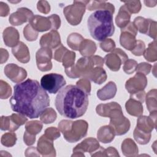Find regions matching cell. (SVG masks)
I'll return each mask as SVG.
<instances>
[{"label":"cell","mask_w":157,"mask_h":157,"mask_svg":"<svg viewBox=\"0 0 157 157\" xmlns=\"http://www.w3.org/2000/svg\"><path fill=\"white\" fill-rule=\"evenodd\" d=\"M10 12V8L9 6L3 2H0V16L6 17L9 15Z\"/></svg>","instance_id":"obj_59"},{"label":"cell","mask_w":157,"mask_h":157,"mask_svg":"<svg viewBox=\"0 0 157 157\" xmlns=\"http://www.w3.org/2000/svg\"><path fill=\"white\" fill-rule=\"evenodd\" d=\"M33 16V12L30 9L26 7H20L10 15L9 21L13 26H19L28 21H29Z\"/></svg>","instance_id":"obj_15"},{"label":"cell","mask_w":157,"mask_h":157,"mask_svg":"<svg viewBox=\"0 0 157 157\" xmlns=\"http://www.w3.org/2000/svg\"><path fill=\"white\" fill-rule=\"evenodd\" d=\"M121 149L126 156H136L139 152V148L136 142L130 138L125 139L121 143Z\"/></svg>","instance_id":"obj_27"},{"label":"cell","mask_w":157,"mask_h":157,"mask_svg":"<svg viewBox=\"0 0 157 157\" xmlns=\"http://www.w3.org/2000/svg\"><path fill=\"white\" fill-rule=\"evenodd\" d=\"M115 136V134L114 130L109 124L101 126L97 132V138L98 140L104 144L112 142Z\"/></svg>","instance_id":"obj_24"},{"label":"cell","mask_w":157,"mask_h":157,"mask_svg":"<svg viewBox=\"0 0 157 157\" xmlns=\"http://www.w3.org/2000/svg\"><path fill=\"white\" fill-rule=\"evenodd\" d=\"M99 47L103 51L110 52L115 48V43L111 39H106L99 44Z\"/></svg>","instance_id":"obj_47"},{"label":"cell","mask_w":157,"mask_h":157,"mask_svg":"<svg viewBox=\"0 0 157 157\" xmlns=\"http://www.w3.org/2000/svg\"><path fill=\"white\" fill-rule=\"evenodd\" d=\"M157 47L156 40H154L150 42L147 48H146L143 53L144 56L146 60L149 62H155L157 60Z\"/></svg>","instance_id":"obj_33"},{"label":"cell","mask_w":157,"mask_h":157,"mask_svg":"<svg viewBox=\"0 0 157 157\" xmlns=\"http://www.w3.org/2000/svg\"><path fill=\"white\" fill-rule=\"evenodd\" d=\"M125 108L127 112L134 117H140L144 111L142 103L131 98L126 102Z\"/></svg>","instance_id":"obj_26"},{"label":"cell","mask_w":157,"mask_h":157,"mask_svg":"<svg viewBox=\"0 0 157 157\" xmlns=\"http://www.w3.org/2000/svg\"><path fill=\"white\" fill-rule=\"evenodd\" d=\"M12 53L16 59L22 63H27L30 60V53L27 45L20 42L12 49Z\"/></svg>","instance_id":"obj_21"},{"label":"cell","mask_w":157,"mask_h":157,"mask_svg":"<svg viewBox=\"0 0 157 157\" xmlns=\"http://www.w3.org/2000/svg\"><path fill=\"white\" fill-rule=\"evenodd\" d=\"M96 49L97 46L94 42L90 39H84L80 45L78 50L83 56L90 57L94 54Z\"/></svg>","instance_id":"obj_30"},{"label":"cell","mask_w":157,"mask_h":157,"mask_svg":"<svg viewBox=\"0 0 157 157\" xmlns=\"http://www.w3.org/2000/svg\"><path fill=\"white\" fill-rule=\"evenodd\" d=\"M40 120L44 124L53 123L57 117L55 110L51 107L46 108L40 115Z\"/></svg>","instance_id":"obj_35"},{"label":"cell","mask_w":157,"mask_h":157,"mask_svg":"<svg viewBox=\"0 0 157 157\" xmlns=\"http://www.w3.org/2000/svg\"><path fill=\"white\" fill-rule=\"evenodd\" d=\"M131 13L128 11L124 5L120 7L115 18V23L121 29L124 28L129 22Z\"/></svg>","instance_id":"obj_29"},{"label":"cell","mask_w":157,"mask_h":157,"mask_svg":"<svg viewBox=\"0 0 157 157\" xmlns=\"http://www.w3.org/2000/svg\"><path fill=\"white\" fill-rule=\"evenodd\" d=\"M157 110L150 112L149 116L140 115L137 120V129L148 133H151L153 129L156 128Z\"/></svg>","instance_id":"obj_14"},{"label":"cell","mask_w":157,"mask_h":157,"mask_svg":"<svg viewBox=\"0 0 157 157\" xmlns=\"http://www.w3.org/2000/svg\"><path fill=\"white\" fill-rule=\"evenodd\" d=\"M156 89H152L150 90L145 95L146 105L148 110L150 112L155 111L157 109V101H156Z\"/></svg>","instance_id":"obj_32"},{"label":"cell","mask_w":157,"mask_h":157,"mask_svg":"<svg viewBox=\"0 0 157 157\" xmlns=\"http://www.w3.org/2000/svg\"><path fill=\"white\" fill-rule=\"evenodd\" d=\"M145 95H146V93H145V91L142 90V91H140L137 93L130 94V98L134 99L136 100H137V101H140V102L143 103L145 101Z\"/></svg>","instance_id":"obj_57"},{"label":"cell","mask_w":157,"mask_h":157,"mask_svg":"<svg viewBox=\"0 0 157 157\" xmlns=\"http://www.w3.org/2000/svg\"><path fill=\"white\" fill-rule=\"evenodd\" d=\"M52 23V29L57 30L61 26V19L57 14H52L48 16Z\"/></svg>","instance_id":"obj_54"},{"label":"cell","mask_w":157,"mask_h":157,"mask_svg":"<svg viewBox=\"0 0 157 157\" xmlns=\"http://www.w3.org/2000/svg\"><path fill=\"white\" fill-rule=\"evenodd\" d=\"M84 40L83 37L77 33H72L67 37V44L68 46L74 50H78L82 42Z\"/></svg>","instance_id":"obj_31"},{"label":"cell","mask_w":157,"mask_h":157,"mask_svg":"<svg viewBox=\"0 0 157 157\" xmlns=\"http://www.w3.org/2000/svg\"><path fill=\"white\" fill-rule=\"evenodd\" d=\"M156 21L150 19V26L148 31L147 35H148L151 38L153 39L154 40L156 39V36H157V29H156Z\"/></svg>","instance_id":"obj_53"},{"label":"cell","mask_w":157,"mask_h":157,"mask_svg":"<svg viewBox=\"0 0 157 157\" xmlns=\"http://www.w3.org/2000/svg\"><path fill=\"white\" fill-rule=\"evenodd\" d=\"M145 50V44L141 40H137L136 44L134 48L131 50V53L135 56H142Z\"/></svg>","instance_id":"obj_48"},{"label":"cell","mask_w":157,"mask_h":157,"mask_svg":"<svg viewBox=\"0 0 157 157\" xmlns=\"http://www.w3.org/2000/svg\"><path fill=\"white\" fill-rule=\"evenodd\" d=\"M37 10L44 14H47L50 11V6L47 1H39L37 3Z\"/></svg>","instance_id":"obj_51"},{"label":"cell","mask_w":157,"mask_h":157,"mask_svg":"<svg viewBox=\"0 0 157 157\" xmlns=\"http://www.w3.org/2000/svg\"><path fill=\"white\" fill-rule=\"evenodd\" d=\"M25 155L26 157L29 156H40V153H39L37 148L34 147H28L26 150Z\"/></svg>","instance_id":"obj_58"},{"label":"cell","mask_w":157,"mask_h":157,"mask_svg":"<svg viewBox=\"0 0 157 157\" xmlns=\"http://www.w3.org/2000/svg\"><path fill=\"white\" fill-rule=\"evenodd\" d=\"M117 88L115 82H109L104 86L97 91V96L101 101H106L113 98L117 93Z\"/></svg>","instance_id":"obj_22"},{"label":"cell","mask_w":157,"mask_h":157,"mask_svg":"<svg viewBox=\"0 0 157 157\" xmlns=\"http://www.w3.org/2000/svg\"><path fill=\"white\" fill-rule=\"evenodd\" d=\"M136 36L130 31L121 29L120 36V43L121 45L125 49L131 51L136 44Z\"/></svg>","instance_id":"obj_23"},{"label":"cell","mask_w":157,"mask_h":157,"mask_svg":"<svg viewBox=\"0 0 157 157\" xmlns=\"http://www.w3.org/2000/svg\"><path fill=\"white\" fill-rule=\"evenodd\" d=\"M144 2L147 7H155L157 4L156 1H144Z\"/></svg>","instance_id":"obj_61"},{"label":"cell","mask_w":157,"mask_h":157,"mask_svg":"<svg viewBox=\"0 0 157 157\" xmlns=\"http://www.w3.org/2000/svg\"><path fill=\"white\" fill-rule=\"evenodd\" d=\"M44 135L47 138L53 141L54 140H56V139L59 137L61 136V134L59 129L53 126H51V127L47 128L45 130Z\"/></svg>","instance_id":"obj_45"},{"label":"cell","mask_w":157,"mask_h":157,"mask_svg":"<svg viewBox=\"0 0 157 157\" xmlns=\"http://www.w3.org/2000/svg\"><path fill=\"white\" fill-rule=\"evenodd\" d=\"M137 63L136 60L132 59H127L123 65V71L127 74H131L136 71Z\"/></svg>","instance_id":"obj_44"},{"label":"cell","mask_w":157,"mask_h":157,"mask_svg":"<svg viewBox=\"0 0 157 157\" xmlns=\"http://www.w3.org/2000/svg\"><path fill=\"white\" fill-rule=\"evenodd\" d=\"M76 85L83 90L88 95L91 92V83L90 80L86 78H81L76 82Z\"/></svg>","instance_id":"obj_46"},{"label":"cell","mask_w":157,"mask_h":157,"mask_svg":"<svg viewBox=\"0 0 157 157\" xmlns=\"http://www.w3.org/2000/svg\"><path fill=\"white\" fill-rule=\"evenodd\" d=\"M0 57H1V64H3L6 63L8 58H9V52H7V50L1 48L0 49Z\"/></svg>","instance_id":"obj_60"},{"label":"cell","mask_w":157,"mask_h":157,"mask_svg":"<svg viewBox=\"0 0 157 157\" xmlns=\"http://www.w3.org/2000/svg\"><path fill=\"white\" fill-rule=\"evenodd\" d=\"M23 141L26 145H32L36 141V136L31 134L25 131L23 134Z\"/></svg>","instance_id":"obj_55"},{"label":"cell","mask_w":157,"mask_h":157,"mask_svg":"<svg viewBox=\"0 0 157 157\" xmlns=\"http://www.w3.org/2000/svg\"><path fill=\"white\" fill-rule=\"evenodd\" d=\"M12 94V88L8 83L1 80H0V98L6 99L10 97Z\"/></svg>","instance_id":"obj_43"},{"label":"cell","mask_w":157,"mask_h":157,"mask_svg":"<svg viewBox=\"0 0 157 157\" xmlns=\"http://www.w3.org/2000/svg\"><path fill=\"white\" fill-rule=\"evenodd\" d=\"M9 102L12 110L33 119L38 118L50 105V98L39 82L28 78L13 86Z\"/></svg>","instance_id":"obj_1"},{"label":"cell","mask_w":157,"mask_h":157,"mask_svg":"<svg viewBox=\"0 0 157 157\" xmlns=\"http://www.w3.org/2000/svg\"><path fill=\"white\" fill-rule=\"evenodd\" d=\"M2 37L5 45L9 47L13 48L20 42L19 33L17 29L12 26L7 27L3 31Z\"/></svg>","instance_id":"obj_20"},{"label":"cell","mask_w":157,"mask_h":157,"mask_svg":"<svg viewBox=\"0 0 157 157\" xmlns=\"http://www.w3.org/2000/svg\"><path fill=\"white\" fill-rule=\"evenodd\" d=\"M39 44L41 47L50 48H55L62 44L59 33L57 30L53 29L42 35L40 37Z\"/></svg>","instance_id":"obj_17"},{"label":"cell","mask_w":157,"mask_h":157,"mask_svg":"<svg viewBox=\"0 0 157 157\" xmlns=\"http://www.w3.org/2000/svg\"><path fill=\"white\" fill-rule=\"evenodd\" d=\"M75 53L73 51H67L64 53L63 56L61 63L63 66L66 68H69L72 67L75 63Z\"/></svg>","instance_id":"obj_40"},{"label":"cell","mask_w":157,"mask_h":157,"mask_svg":"<svg viewBox=\"0 0 157 157\" xmlns=\"http://www.w3.org/2000/svg\"><path fill=\"white\" fill-rule=\"evenodd\" d=\"M123 2L131 13H139L141 9L142 5L140 1H126Z\"/></svg>","instance_id":"obj_42"},{"label":"cell","mask_w":157,"mask_h":157,"mask_svg":"<svg viewBox=\"0 0 157 157\" xmlns=\"http://www.w3.org/2000/svg\"><path fill=\"white\" fill-rule=\"evenodd\" d=\"M147 85L146 76L139 72H137L132 77L129 78L125 83V88L131 94L140 91L144 90Z\"/></svg>","instance_id":"obj_12"},{"label":"cell","mask_w":157,"mask_h":157,"mask_svg":"<svg viewBox=\"0 0 157 157\" xmlns=\"http://www.w3.org/2000/svg\"><path fill=\"white\" fill-rule=\"evenodd\" d=\"M127 59H128V55L120 48H115L110 53L107 54L104 58L106 66L114 72L119 71L121 65Z\"/></svg>","instance_id":"obj_8"},{"label":"cell","mask_w":157,"mask_h":157,"mask_svg":"<svg viewBox=\"0 0 157 157\" xmlns=\"http://www.w3.org/2000/svg\"><path fill=\"white\" fill-rule=\"evenodd\" d=\"M17 126L12 120L10 116H1L0 120V128L2 131H9L14 132L18 129Z\"/></svg>","instance_id":"obj_36"},{"label":"cell","mask_w":157,"mask_h":157,"mask_svg":"<svg viewBox=\"0 0 157 157\" xmlns=\"http://www.w3.org/2000/svg\"><path fill=\"white\" fill-rule=\"evenodd\" d=\"M151 67L152 66L150 64L146 62H142L137 64L136 71L137 72L142 73L146 75L150 73Z\"/></svg>","instance_id":"obj_50"},{"label":"cell","mask_w":157,"mask_h":157,"mask_svg":"<svg viewBox=\"0 0 157 157\" xmlns=\"http://www.w3.org/2000/svg\"><path fill=\"white\" fill-rule=\"evenodd\" d=\"M109 125L114 130L115 136H121L129 130L131 123L129 119L125 117L122 112L110 118Z\"/></svg>","instance_id":"obj_11"},{"label":"cell","mask_w":157,"mask_h":157,"mask_svg":"<svg viewBox=\"0 0 157 157\" xmlns=\"http://www.w3.org/2000/svg\"><path fill=\"white\" fill-rule=\"evenodd\" d=\"M4 72L7 77L16 83L21 82L27 77L26 71L13 63L7 64L4 67Z\"/></svg>","instance_id":"obj_13"},{"label":"cell","mask_w":157,"mask_h":157,"mask_svg":"<svg viewBox=\"0 0 157 157\" xmlns=\"http://www.w3.org/2000/svg\"><path fill=\"white\" fill-rule=\"evenodd\" d=\"M93 56L82 57L78 59L72 67L65 69V73L71 78H86L90 71L94 67H97ZM99 67V66H98Z\"/></svg>","instance_id":"obj_5"},{"label":"cell","mask_w":157,"mask_h":157,"mask_svg":"<svg viewBox=\"0 0 157 157\" xmlns=\"http://www.w3.org/2000/svg\"><path fill=\"white\" fill-rule=\"evenodd\" d=\"M23 35L27 40L34 41L38 37V32L28 24L23 28Z\"/></svg>","instance_id":"obj_41"},{"label":"cell","mask_w":157,"mask_h":157,"mask_svg":"<svg viewBox=\"0 0 157 157\" xmlns=\"http://www.w3.org/2000/svg\"><path fill=\"white\" fill-rule=\"evenodd\" d=\"M102 156H120L117 149L113 147H109L106 149L103 150Z\"/></svg>","instance_id":"obj_56"},{"label":"cell","mask_w":157,"mask_h":157,"mask_svg":"<svg viewBox=\"0 0 157 157\" xmlns=\"http://www.w3.org/2000/svg\"><path fill=\"white\" fill-rule=\"evenodd\" d=\"M86 9L90 11L106 10L112 13L115 12L114 6L105 1H90L86 6Z\"/></svg>","instance_id":"obj_28"},{"label":"cell","mask_w":157,"mask_h":157,"mask_svg":"<svg viewBox=\"0 0 157 157\" xmlns=\"http://www.w3.org/2000/svg\"><path fill=\"white\" fill-rule=\"evenodd\" d=\"M90 1H74L73 4L65 7L63 13L67 21L72 26L80 23Z\"/></svg>","instance_id":"obj_6"},{"label":"cell","mask_w":157,"mask_h":157,"mask_svg":"<svg viewBox=\"0 0 157 157\" xmlns=\"http://www.w3.org/2000/svg\"><path fill=\"white\" fill-rule=\"evenodd\" d=\"M53 58L52 48L41 47L36 53V60L37 68L42 72L48 71L52 68L51 61Z\"/></svg>","instance_id":"obj_9"},{"label":"cell","mask_w":157,"mask_h":157,"mask_svg":"<svg viewBox=\"0 0 157 157\" xmlns=\"http://www.w3.org/2000/svg\"><path fill=\"white\" fill-rule=\"evenodd\" d=\"M66 83V82L64 77L56 73L45 74L40 79L42 88L50 94L56 93Z\"/></svg>","instance_id":"obj_7"},{"label":"cell","mask_w":157,"mask_h":157,"mask_svg":"<svg viewBox=\"0 0 157 157\" xmlns=\"http://www.w3.org/2000/svg\"><path fill=\"white\" fill-rule=\"evenodd\" d=\"M121 105L116 102L100 104L96 106V112L98 115L103 117L111 118L114 115L123 112Z\"/></svg>","instance_id":"obj_16"},{"label":"cell","mask_w":157,"mask_h":157,"mask_svg":"<svg viewBox=\"0 0 157 157\" xmlns=\"http://www.w3.org/2000/svg\"><path fill=\"white\" fill-rule=\"evenodd\" d=\"M17 138L15 132H9L4 134L1 139V144L6 147H12L15 145Z\"/></svg>","instance_id":"obj_39"},{"label":"cell","mask_w":157,"mask_h":157,"mask_svg":"<svg viewBox=\"0 0 157 157\" xmlns=\"http://www.w3.org/2000/svg\"><path fill=\"white\" fill-rule=\"evenodd\" d=\"M55 104L61 115L75 119L86 112L89 104L88 94L77 85H69L59 91Z\"/></svg>","instance_id":"obj_2"},{"label":"cell","mask_w":157,"mask_h":157,"mask_svg":"<svg viewBox=\"0 0 157 157\" xmlns=\"http://www.w3.org/2000/svg\"><path fill=\"white\" fill-rule=\"evenodd\" d=\"M133 23L141 34H147L150 26V18H145L140 16L134 18Z\"/></svg>","instance_id":"obj_34"},{"label":"cell","mask_w":157,"mask_h":157,"mask_svg":"<svg viewBox=\"0 0 157 157\" xmlns=\"http://www.w3.org/2000/svg\"><path fill=\"white\" fill-rule=\"evenodd\" d=\"M67 51V48H66L64 46L61 44L59 47L56 48V49L54 52V55H53L54 59L58 62H61L63 56Z\"/></svg>","instance_id":"obj_52"},{"label":"cell","mask_w":157,"mask_h":157,"mask_svg":"<svg viewBox=\"0 0 157 157\" xmlns=\"http://www.w3.org/2000/svg\"><path fill=\"white\" fill-rule=\"evenodd\" d=\"M133 136L135 140L140 145L147 144L151 139V133L144 132L137 128L134 130Z\"/></svg>","instance_id":"obj_37"},{"label":"cell","mask_w":157,"mask_h":157,"mask_svg":"<svg viewBox=\"0 0 157 157\" xmlns=\"http://www.w3.org/2000/svg\"><path fill=\"white\" fill-rule=\"evenodd\" d=\"M107 74L102 67H93L86 75V78L94 82L96 84L101 85L107 80Z\"/></svg>","instance_id":"obj_25"},{"label":"cell","mask_w":157,"mask_h":157,"mask_svg":"<svg viewBox=\"0 0 157 157\" xmlns=\"http://www.w3.org/2000/svg\"><path fill=\"white\" fill-rule=\"evenodd\" d=\"M53 142L44 134L39 139L37 148L42 156H56V150Z\"/></svg>","instance_id":"obj_18"},{"label":"cell","mask_w":157,"mask_h":157,"mask_svg":"<svg viewBox=\"0 0 157 157\" xmlns=\"http://www.w3.org/2000/svg\"><path fill=\"white\" fill-rule=\"evenodd\" d=\"M29 24L37 32H44L52 29V23L48 17L35 15L29 20Z\"/></svg>","instance_id":"obj_19"},{"label":"cell","mask_w":157,"mask_h":157,"mask_svg":"<svg viewBox=\"0 0 157 157\" xmlns=\"http://www.w3.org/2000/svg\"><path fill=\"white\" fill-rule=\"evenodd\" d=\"M99 147V143L96 139L93 137L86 138L73 148V153L71 156L83 157L85 156V152L91 154L96 151Z\"/></svg>","instance_id":"obj_10"},{"label":"cell","mask_w":157,"mask_h":157,"mask_svg":"<svg viewBox=\"0 0 157 157\" xmlns=\"http://www.w3.org/2000/svg\"><path fill=\"white\" fill-rule=\"evenodd\" d=\"M10 118L13 121V122L18 127L24 124L28 121V118H26V117L20 113H15L12 114L10 115Z\"/></svg>","instance_id":"obj_49"},{"label":"cell","mask_w":157,"mask_h":157,"mask_svg":"<svg viewBox=\"0 0 157 157\" xmlns=\"http://www.w3.org/2000/svg\"><path fill=\"white\" fill-rule=\"evenodd\" d=\"M43 128L42 122L39 120L29 121L26 123L25 131L33 135H37L39 134Z\"/></svg>","instance_id":"obj_38"},{"label":"cell","mask_w":157,"mask_h":157,"mask_svg":"<svg viewBox=\"0 0 157 157\" xmlns=\"http://www.w3.org/2000/svg\"><path fill=\"white\" fill-rule=\"evenodd\" d=\"M10 2H12V3H17V2H20V1H9Z\"/></svg>","instance_id":"obj_62"},{"label":"cell","mask_w":157,"mask_h":157,"mask_svg":"<svg viewBox=\"0 0 157 157\" xmlns=\"http://www.w3.org/2000/svg\"><path fill=\"white\" fill-rule=\"evenodd\" d=\"M58 129L66 141L74 143L87 134L88 124L83 120L76 121L63 120L58 123Z\"/></svg>","instance_id":"obj_4"},{"label":"cell","mask_w":157,"mask_h":157,"mask_svg":"<svg viewBox=\"0 0 157 157\" xmlns=\"http://www.w3.org/2000/svg\"><path fill=\"white\" fill-rule=\"evenodd\" d=\"M87 25L91 37L98 41L104 40L115 32L113 13L106 10H96L91 13Z\"/></svg>","instance_id":"obj_3"}]
</instances>
